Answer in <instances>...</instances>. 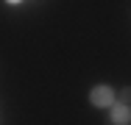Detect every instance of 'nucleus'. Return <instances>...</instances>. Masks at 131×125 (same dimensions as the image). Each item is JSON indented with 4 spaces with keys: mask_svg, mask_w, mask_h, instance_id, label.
<instances>
[{
    "mask_svg": "<svg viewBox=\"0 0 131 125\" xmlns=\"http://www.w3.org/2000/svg\"><path fill=\"white\" fill-rule=\"evenodd\" d=\"M89 100H92V106H98V108H112V103H114V89L106 86V83H101V86L92 89Z\"/></svg>",
    "mask_w": 131,
    "mask_h": 125,
    "instance_id": "nucleus-1",
    "label": "nucleus"
},
{
    "mask_svg": "<svg viewBox=\"0 0 131 125\" xmlns=\"http://www.w3.org/2000/svg\"><path fill=\"white\" fill-rule=\"evenodd\" d=\"M131 122V106L112 103V125H128Z\"/></svg>",
    "mask_w": 131,
    "mask_h": 125,
    "instance_id": "nucleus-2",
    "label": "nucleus"
},
{
    "mask_svg": "<svg viewBox=\"0 0 131 125\" xmlns=\"http://www.w3.org/2000/svg\"><path fill=\"white\" fill-rule=\"evenodd\" d=\"M120 103L131 106V86H126V89H123V95H120Z\"/></svg>",
    "mask_w": 131,
    "mask_h": 125,
    "instance_id": "nucleus-3",
    "label": "nucleus"
},
{
    "mask_svg": "<svg viewBox=\"0 0 131 125\" xmlns=\"http://www.w3.org/2000/svg\"><path fill=\"white\" fill-rule=\"evenodd\" d=\"M6 3H8V6H20L23 0H6Z\"/></svg>",
    "mask_w": 131,
    "mask_h": 125,
    "instance_id": "nucleus-4",
    "label": "nucleus"
}]
</instances>
